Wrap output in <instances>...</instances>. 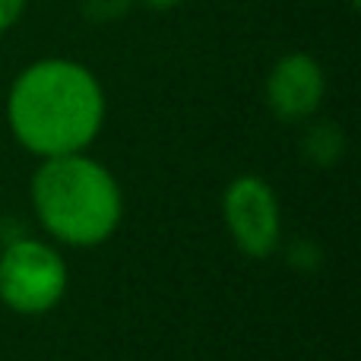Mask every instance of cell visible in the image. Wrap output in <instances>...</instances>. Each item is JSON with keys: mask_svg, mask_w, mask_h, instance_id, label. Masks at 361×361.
Here are the masks:
<instances>
[{"mask_svg": "<svg viewBox=\"0 0 361 361\" xmlns=\"http://www.w3.org/2000/svg\"><path fill=\"white\" fill-rule=\"evenodd\" d=\"M6 124L25 152L38 159L86 152L108 118L102 80L73 57L25 63L6 92Z\"/></svg>", "mask_w": 361, "mask_h": 361, "instance_id": "1", "label": "cell"}, {"mask_svg": "<svg viewBox=\"0 0 361 361\" xmlns=\"http://www.w3.org/2000/svg\"><path fill=\"white\" fill-rule=\"evenodd\" d=\"M42 228L67 247H99L124 216L121 184L89 152L42 159L29 184Z\"/></svg>", "mask_w": 361, "mask_h": 361, "instance_id": "2", "label": "cell"}, {"mask_svg": "<svg viewBox=\"0 0 361 361\" xmlns=\"http://www.w3.org/2000/svg\"><path fill=\"white\" fill-rule=\"evenodd\" d=\"M67 282V263L61 250L48 241L19 238L0 254V301L16 314H48L61 305Z\"/></svg>", "mask_w": 361, "mask_h": 361, "instance_id": "3", "label": "cell"}, {"mask_svg": "<svg viewBox=\"0 0 361 361\" xmlns=\"http://www.w3.org/2000/svg\"><path fill=\"white\" fill-rule=\"evenodd\" d=\"M222 219L228 238L244 257L267 260L282 238L279 197L260 175H238L222 193Z\"/></svg>", "mask_w": 361, "mask_h": 361, "instance_id": "4", "label": "cell"}, {"mask_svg": "<svg viewBox=\"0 0 361 361\" xmlns=\"http://www.w3.org/2000/svg\"><path fill=\"white\" fill-rule=\"evenodd\" d=\"M326 99V73L307 51H286L276 57L263 80V102L282 124H301L320 111Z\"/></svg>", "mask_w": 361, "mask_h": 361, "instance_id": "5", "label": "cell"}, {"mask_svg": "<svg viewBox=\"0 0 361 361\" xmlns=\"http://www.w3.org/2000/svg\"><path fill=\"white\" fill-rule=\"evenodd\" d=\"M25 10H29V0H0V35L16 29Z\"/></svg>", "mask_w": 361, "mask_h": 361, "instance_id": "6", "label": "cell"}, {"mask_svg": "<svg viewBox=\"0 0 361 361\" xmlns=\"http://www.w3.org/2000/svg\"><path fill=\"white\" fill-rule=\"evenodd\" d=\"M143 6H149V10H175V6H180L184 0H140Z\"/></svg>", "mask_w": 361, "mask_h": 361, "instance_id": "7", "label": "cell"}]
</instances>
